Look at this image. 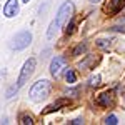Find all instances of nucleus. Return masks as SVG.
Segmentation results:
<instances>
[{"mask_svg": "<svg viewBox=\"0 0 125 125\" xmlns=\"http://www.w3.org/2000/svg\"><path fill=\"white\" fill-rule=\"evenodd\" d=\"M50 82L45 80V78H40L39 82H35L32 88H30V98L33 100V102H40V100H43L45 97L50 94Z\"/></svg>", "mask_w": 125, "mask_h": 125, "instance_id": "1", "label": "nucleus"}, {"mask_svg": "<svg viewBox=\"0 0 125 125\" xmlns=\"http://www.w3.org/2000/svg\"><path fill=\"white\" fill-rule=\"evenodd\" d=\"M30 42H32V33H30L29 30H22L20 33H17L12 39L10 48L12 50H23V48H27L30 45Z\"/></svg>", "mask_w": 125, "mask_h": 125, "instance_id": "2", "label": "nucleus"}, {"mask_svg": "<svg viewBox=\"0 0 125 125\" xmlns=\"http://www.w3.org/2000/svg\"><path fill=\"white\" fill-rule=\"evenodd\" d=\"M35 67H37V60H35V58H29V60L23 63V67L20 70L19 80H17V87H22V85H25V83L29 82V78L32 77Z\"/></svg>", "mask_w": 125, "mask_h": 125, "instance_id": "3", "label": "nucleus"}, {"mask_svg": "<svg viewBox=\"0 0 125 125\" xmlns=\"http://www.w3.org/2000/svg\"><path fill=\"white\" fill-rule=\"evenodd\" d=\"M72 13H73V3L72 2H65L62 7H60V10H58V13H57V23H58V27H62V25H65L68 22V19L72 17Z\"/></svg>", "mask_w": 125, "mask_h": 125, "instance_id": "4", "label": "nucleus"}, {"mask_svg": "<svg viewBox=\"0 0 125 125\" xmlns=\"http://www.w3.org/2000/svg\"><path fill=\"white\" fill-rule=\"evenodd\" d=\"M19 13V0H7L5 7H3V15L7 19H12Z\"/></svg>", "mask_w": 125, "mask_h": 125, "instance_id": "5", "label": "nucleus"}, {"mask_svg": "<svg viewBox=\"0 0 125 125\" xmlns=\"http://www.w3.org/2000/svg\"><path fill=\"white\" fill-rule=\"evenodd\" d=\"M63 65H65V57H60V55L53 57L52 63H50V73H52L53 77H58V73H60V70L63 68Z\"/></svg>", "mask_w": 125, "mask_h": 125, "instance_id": "6", "label": "nucleus"}, {"mask_svg": "<svg viewBox=\"0 0 125 125\" xmlns=\"http://www.w3.org/2000/svg\"><path fill=\"white\" fill-rule=\"evenodd\" d=\"M124 7H125V0H110L108 5H107V12H108L110 15H115V13H118Z\"/></svg>", "mask_w": 125, "mask_h": 125, "instance_id": "7", "label": "nucleus"}, {"mask_svg": "<svg viewBox=\"0 0 125 125\" xmlns=\"http://www.w3.org/2000/svg\"><path fill=\"white\" fill-rule=\"evenodd\" d=\"M97 104L102 107H108V105H114V94L112 92H104L97 97Z\"/></svg>", "mask_w": 125, "mask_h": 125, "instance_id": "8", "label": "nucleus"}, {"mask_svg": "<svg viewBox=\"0 0 125 125\" xmlns=\"http://www.w3.org/2000/svg\"><path fill=\"white\" fill-rule=\"evenodd\" d=\"M62 105H65V100H58V102H55V104H52V105H48L45 110H43V114H50V112H55V110H58Z\"/></svg>", "mask_w": 125, "mask_h": 125, "instance_id": "9", "label": "nucleus"}, {"mask_svg": "<svg viewBox=\"0 0 125 125\" xmlns=\"http://www.w3.org/2000/svg\"><path fill=\"white\" fill-rule=\"evenodd\" d=\"M60 29L58 27V23H57V20H53L52 23H50V29H48V32H47V37L48 39H53V35L57 33V30Z\"/></svg>", "mask_w": 125, "mask_h": 125, "instance_id": "10", "label": "nucleus"}, {"mask_svg": "<svg viewBox=\"0 0 125 125\" xmlns=\"http://www.w3.org/2000/svg\"><path fill=\"white\" fill-rule=\"evenodd\" d=\"M65 80H67L68 83H75V82H77V75H75V72L68 68L67 72H65Z\"/></svg>", "mask_w": 125, "mask_h": 125, "instance_id": "11", "label": "nucleus"}, {"mask_svg": "<svg viewBox=\"0 0 125 125\" xmlns=\"http://www.w3.org/2000/svg\"><path fill=\"white\" fill-rule=\"evenodd\" d=\"M85 50H87V43H78L77 47L72 50V55H73V57H77V55H80V53H83Z\"/></svg>", "mask_w": 125, "mask_h": 125, "instance_id": "12", "label": "nucleus"}, {"mask_svg": "<svg viewBox=\"0 0 125 125\" xmlns=\"http://www.w3.org/2000/svg\"><path fill=\"white\" fill-rule=\"evenodd\" d=\"M94 62H97V60H94V57H87V60H83V62H80V65L78 67L80 68H88L94 65Z\"/></svg>", "mask_w": 125, "mask_h": 125, "instance_id": "13", "label": "nucleus"}, {"mask_svg": "<svg viewBox=\"0 0 125 125\" xmlns=\"http://www.w3.org/2000/svg\"><path fill=\"white\" fill-rule=\"evenodd\" d=\"M20 124H22V125H32V124H33V118L29 117V115H22V117H20Z\"/></svg>", "mask_w": 125, "mask_h": 125, "instance_id": "14", "label": "nucleus"}, {"mask_svg": "<svg viewBox=\"0 0 125 125\" xmlns=\"http://www.w3.org/2000/svg\"><path fill=\"white\" fill-rule=\"evenodd\" d=\"M97 45L100 48H104V50H107V48L110 47V42L108 40H97Z\"/></svg>", "mask_w": 125, "mask_h": 125, "instance_id": "15", "label": "nucleus"}, {"mask_svg": "<svg viewBox=\"0 0 125 125\" xmlns=\"http://www.w3.org/2000/svg\"><path fill=\"white\" fill-rule=\"evenodd\" d=\"M105 124H107V125H117V124H118V120H117L115 115H110V117H107Z\"/></svg>", "mask_w": 125, "mask_h": 125, "instance_id": "16", "label": "nucleus"}, {"mask_svg": "<svg viewBox=\"0 0 125 125\" xmlns=\"http://www.w3.org/2000/svg\"><path fill=\"white\" fill-rule=\"evenodd\" d=\"M98 83H100V77H98V75H95V77L90 78V87H97Z\"/></svg>", "mask_w": 125, "mask_h": 125, "instance_id": "17", "label": "nucleus"}, {"mask_svg": "<svg viewBox=\"0 0 125 125\" xmlns=\"http://www.w3.org/2000/svg\"><path fill=\"white\" fill-rule=\"evenodd\" d=\"M73 27H75V23H73V22H72V20H70V22H68L67 23V29H65V33H72V32H73Z\"/></svg>", "mask_w": 125, "mask_h": 125, "instance_id": "18", "label": "nucleus"}, {"mask_svg": "<svg viewBox=\"0 0 125 125\" xmlns=\"http://www.w3.org/2000/svg\"><path fill=\"white\" fill-rule=\"evenodd\" d=\"M70 124L72 125H80V124H83V120H82V118H75V120H72Z\"/></svg>", "mask_w": 125, "mask_h": 125, "instance_id": "19", "label": "nucleus"}, {"mask_svg": "<svg viewBox=\"0 0 125 125\" xmlns=\"http://www.w3.org/2000/svg\"><path fill=\"white\" fill-rule=\"evenodd\" d=\"M88 2H92V3H95V2H98V0H88Z\"/></svg>", "mask_w": 125, "mask_h": 125, "instance_id": "20", "label": "nucleus"}, {"mask_svg": "<svg viewBox=\"0 0 125 125\" xmlns=\"http://www.w3.org/2000/svg\"><path fill=\"white\" fill-rule=\"evenodd\" d=\"M23 2H27V3H29V0H23Z\"/></svg>", "mask_w": 125, "mask_h": 125, "instance_id": "21", "label": "nucleus"}]
</instances>
